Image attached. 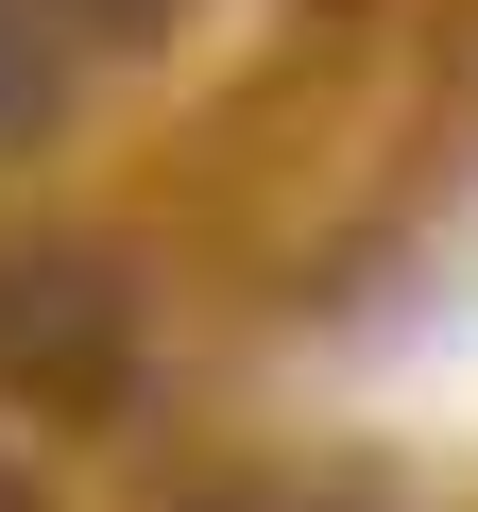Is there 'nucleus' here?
<instances>
[{
	"label": "nucleus",
	"instance_id": "3",
	"mask_svg": "<svg viewBox=\"0 0 478 512\" xmlns=\"http://www.w3.org/2000/svg\"><path fill=\"white\" fill-rule=\"evenodd\" d=\"M0 512H35V478H18V461H0Z\"/></svg>",
	"mask_w": 478,
	"mask_h": 512
},
{
	"label": "nucleus",
	"instance_id": "2",
	"mask_svg": "<svg viewBox=\"0 0 478 512\" xmlns=\"http://www.w3.org/2000/svg\"><path fill=\"white\" fill-rule=\"evenodd\" d=\"M52 103V35H35V0H0V120H35Z\"/></svg>",
	"mask_w": 478,
	"mask_h": 512
},
{
	"label": "nucleus",
	"instance_id": "1",
	"mask_svg": "<svg viewBox=\"0 0 478 512\" xmlns=\"http://www.w3.org/2000/svg\"><path fill=\"white\" fill-rule=\"evenodd\" d=\"M137 359V291L103 256H0V376L52 393V410H103Z\"/></svg>",
	"mask_w": 478,
	"mask_h": 512
}]
</instances>
